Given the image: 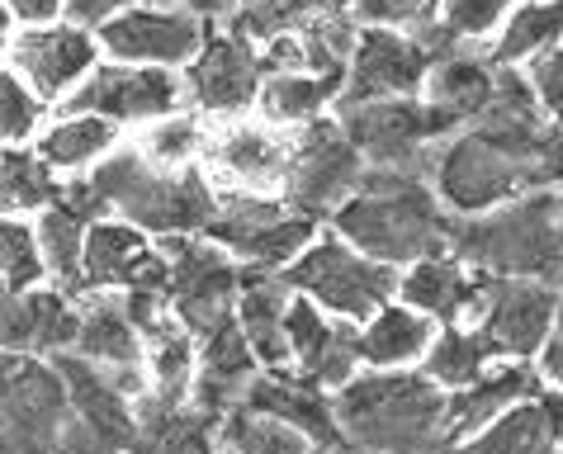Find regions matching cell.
I'll use <instances>...</instances> for the list:
<instances>
[{"label": "cell", "mask_w": 563, "mask_h": 454, "mask_svg": "<svg viewBox=\"0 0 563 454\" xmlns=\"http://www.w3.org/2000/svg\"><path fill=\"white\" fill-rule=\"evenodd\" d=\"M544 143H550V114L540 109L526 71L503 67L483 119L435 147L431 185L455 218L488 213L497 203L544 190L540 180Z\"/></svg>", "instance_id": "6da1fadb"}, {"label": "cell", "mask_w": 563, "mask_h": 454, "mask_svg": "<svg viewBox=\"0 0 563 454\" xmlns=\"http://www.w3.org/2000/svg\"><path fill=\"white\" fill-rule=\"evenodd\" d=\"M450 213L435 195L427 170H384L369 166L360 190L332 213V232H341L365 256L408 270L435 252H450Z\"/></svg>", "instance_id": "7a4b0ae2"}, {"label": "cell", "mask_w": 563, "mask_h": 454, "mask_svg": "<svg viewBox=\"0 0 563 454\" xmlns=\"http://www.w3.org/2000/svg\"><path fill=\"white\" fill-rule=\"evenodd\" d=\"M450 388L417 369H360L336 388L341 441L360 454H450Z\"/></svg>", "instance_id": "3957f363"}, {"label": "cell", "mask_w": 563, "mask_h": 454, "mask_svg": "<svg viewBox=\"0 0 563 454\" xmlns=\"http://www.w3.org/2000/svg\"><path fill=\"white\" fill-rule=\"evenodd\" d=\"M104 209L123 223L162 237H199L218 218V190L205 176V166H156L137 143H123L109 162L90 170Z\"/></svg>", "instance_id": "277c9868"}, {"label": "cell", "mask_w": 563, "mask_h": 454, "mask_svg": "<svg viewBox=\"0 0 563 454\" xmlns=\"http://www.w3.org/2000/svg\"><path fill=\"white\" fill-rule=\"evenodd\" d=\"M450 252L497 279L563 285V199L530 190L474 218H450Z\"/></svg>", "instance_id": "5b68a950"}, {"label": "cell", "mask_w": 563, "mask_h": 454, "mask_svg": "<svg viewBox=\"0 0 563 454\" xmlns=\"http://www.w3.org/2000/svg\"><path fill=\"white\" fill-rule=\"evenodd\" d=\"M285 285L294 294H303L312 299L322 312H332V318H346V322H369L374 312L384 303L398 299V275L394 265L365 256L360 246H351L341 232H318L294 265H285Z\"/></svg>", "instance_id": "8992f818"}, {"label": "cell", "mask_w": 563, "mask_h": 454, "mask_svg": "<svg viewBox=\"0 0 563 454\" xmlns=\"http://www.w3.org/2000/svg\"><path fill=\"white\" fill-rule=\"evenodd\" d=\"M205 176L218 195H279L285 199L289 166H294V129H279L271 119H228L209 129Z\"/></svg>", "instance_id": "52a82bcc"}, {"label": "cell", "mask_w": 563, "mask_h": 454, "mask_svg": "<svg viewBox=\"0 0 563 454\" xmlns=\"http://www.w3.org/2000/svg\"><path fill=\"white\" fill-rule=\"evenodd\" d=\"M322 232L318 218L289 209L279 195H218V218L209 237L228 246L242 265L256 270H285L299 261V252Z\"/></svg>", "instance_id": "ba28073f"}, {"label": "cell", "mask_w": 563, "mask_h": 454, "mask_svg": "<svg viewBox=\"0 0 563 454\" xmlns=\"http://www.w3.org/2000/svg\"><path fill=\"white\" fill-rule=\"evenodd\" d=\"M180 76H185V104L195 114H205L209 123L246 119L261 109V86H265L261 43L246 38L242 29H232L228 20L209 29L205 48Z\"/></svg>", "instance_id": "9c48e42d"}, {"label": "cell", "mask_w": 563, "mask_h": 454, "mask_svg": "<svg viewBox=\"0 0 563 454\" xmlns=\"http://www.w3.org/2000/svg\"><path fill=\"white\" fill-rule=\"evenodd\" d=\"M365 170H369L365 156L346 137L336 114L312 119L303 129H294V166H289L285 199L289 209L318 218V223H332V213L360 190Z\"/></svg>", "instance_id": "30bf717a"}, {"label": "cell", "mask_w": 563, "mask_h": 454, "mask_svg": "<svg viewBox=\"0 0 563 454\" xmlns=\"http://www.w3.org/2000/svg\"><path fill=\"white\" fill-rule=\"evenodd\" d=\"M166 256V303L170 312L190 326V332H209L228 312H238L242 289V261L218 246L209 232L199 237H162Z\"/></svg>", "instance_id": "8fae6325"}, {"label": "cell", "mask_w": 563, "mask_h": 454, "mask_svg": "<svg viewBox=\"0 0 563 454\" xmlns=\"http://www.w3.org/2000/svg\"><path fill=\"white\" fill-rule=\"evenodd\" d=\"M336 119L360 147V156H365V166H384V170H427L431 176V156L445 143V129L435 123L421 96L341 104Z\"/></svg>", "instance_id": "7c38bea8"}, {"label": "cell", "mask_w": 563, "mask_h": 454, "mask_svg": "<svg viewBox=\"0 0 563 454\" xmlns=\"http://www.w3.org/2000/svg\"><path fill=\"white\" fill-rule=\"evenodd\" d=\"M209 20L195 14L180 0H162V5H133L109 14L104 24H96L100 48L109 62H133V67H166L185 71L199 57L209 38Z\"/></svg>", "instance_id": "4fadbf2b"}, {"label": "cell", "mask_w": 563, "mask_h": 454, "mask_svg": "<svg viewBox=\"0 0 563 454\" xmlns=\"http://www.w3.org/2000/svg\"><path fill=\"white\" fill-rule=\"evenodd\" d=\"M435 62H441V53H435L431 43L417 34V29L360 24L351 67H346V90H341V104L421 96V86H427V76H431Z\"/></svg>", "instance_id": "5bb4252c"}, {"label": "cell", "mask_w": 563, "mask_h": 454, "mask_svg": "<svg viewBox=\"0 0 563 454\" xmlns=\"http://www.w3.org/2000/svg\"><path fill=\"white\" fill-rule=\"evenodd\" d=\"M100 62H104V48H100L96 29L71 20V14H62L53 24L20 29L10 43L5 67L20 71L48 104H67L76 90L90 81V71H96Z\"/></svg>", "instance_id": "9a60e30c"}, {"label": "cell", "mask_w": 563, "mask_h": 454, "mask_svg": "<svg viewBox=\"0 0 563 454\" xmlns=\"http://www.w3.org/2000/svg\"><path fill=\"white\" fill-rule=\"evenodd\" d=\"M71 109L104 114L119 129H147V123L180 114L185 104V76L166 67H133V62H100L90 81L67 100Z\"/></svg>", "instance_id": "2e32d148"}, {"label": "cell", "mask_w": 563, "mask_h": 454, "mask_svg": "<svg viewBox=\"0 0 563 454\" xmlns=\"http://www.w3.org/2000/svg\"><path fill=\"white\" fill-rule=\"evenodd\" d=\"M0 417L24 435L34 450L53 454L71 421L67 384L48 355L5 351L0 346Z\"/></svg>", "instance_id": "e0dca14e"}, {"label": "cell", "mask_w": 563, "mask_h": 454, "mask_svg": "<svg viewBox=\"0 0 563 454\" xmlns=\"http://www.w3.org/2000/svg\"><path fill=\"white\" fill-rule=\"evenodd\" d=\"M559 322V285L550 279H497L488 275L474 326L503 359H540Z\"/></svg>", "instance_id": "ac0fdd59"}, {"label": "cell", "mask_w": 563, "mask_h": 454, "mask_svg": "<svg viewBox=\"0 0 563 454\" xmlns=\"http://www.w3.org/2000/svg\"><path fill=\"white\" fill-rule=\"evenodd\" d=\"M81 294H166L162 242L114 213L100 218L86 237Z\"/></svg>", "instance_id": "d6986e66"}, {"label": "cell", "mask_w": 563, "mask_h": 454, "mask_svg": "<svg viewBox=\"0 0 563 454\" xmlns=\"http://www.w3.org/2000/svg\"><path fill=\"white\" fill-rule=\"evenodd\" d=\"M289 369L299 379L327 388H346L365 365H360V326L346 318H332L312 299L294 294L289 303Z\"/></svg>", "instance_id": "ffe728a7"}, {"label": "cell", "mask_w": 563, "mask_h": 454, "mask_svg": "<svg viewBox=\"0 0 563 454\" xmlns=\"http://www.w3.org/2000/svg\"><path fill=\"white\" fill-rule=\"evenodd\" d=\"M544 374L536 359H497V365H488L478 374L474 384L464 388H450V407H445V435L450 445L468 441L474 431H483L488 421L507 417L511 407H521L526 398L544 394Z\"/></svg>", "instance_id": "44dd1931"}, {"label": "cell", "mask_w": 563, "mask_h": 454, "mask_svg": "<svg viewBox=\"0 0 563 454\" xmlns=\"http://www.w3.org/2000/svg\"><path fill=\"white\" fill-rule=\"evenodd\" d=\"M53 365L67 384V402H71V417L90 427L104 441H114L133 454V435H137V398H129L123 388L114 384V374L96 359L76 355V351H62L53 355Z\"/></svg>", "instance_id": "7402d4cb"}, {"label": "cell", "mask_w": 563, "mask_h": 454, "mask_svg": "<svg viewBox=\"0 0 563 454\" xmlns=\"http://www.w3.org/2000/svg\"><path fill=\"white\" fill-rule=\"evenodd\" d=\"M195 341H199L195 402L205 407V412L223 417V412H232V407L246 398V388H252V379H256L265 365L256 359L252 341H246L238 312H228L223 322H213L209 332H199Z\"/></svg>", "instance_id": "603a6c76"}, {"label": "cell", "mask_w": 563, "mask_h": 454, "mask_svg": "<svg viewBox=\"0 0 563 454\" xmlns=\"http://www.w3.org/2000/svg\"><path fill=\"white\" fill-rule=\"evenodd\" d=\"M497 71L503 67H497L483 48L445 53L431 67L427 86H421V100H427L435 123L445 129V137H455L468 129V123L483 119V109L493 104V90H497Z\"/></svg>", "instance_id": "cb8c5ba5"}, {"label": "cell", "mask_w": 563, "mask_h": 454, "mask_svg": "<svg viewBox=\"0 0 563 454\" xmlns=\"http://www.w3.org/2000/svg\"><path fill=\"white\" fill-rule=\"evenodd\" d=\"M483 289H488V275L474 270L468 261H460L455 252H435V256L417 261L398 275V299L421 308L441 326L474 322V312L483 303Z\"/></svg>", "instance_id": "d4e9b609"}, {"label": "cell", "mask_w": 563, "mask_h": 454, "mask_svg": "<svg viewBox=\"0 0 563 454\" xmlns=\"http://www.w3.org/2000/svg\"><path fill=\"white\" fill-rule=\"evenodd\" d=\"M450 454H563V394L544 388V394L526 398L468 441L450 445Z\"/></svg>", "instance_id": "484cf974"}, {"label": "cell", "mask_w": 563, "mask_h": 454, "mask_svg": "<svg viewBox=\"0 0 563 454\" xmlns=\"http://www.w3.org/2000/svg\"><path fill=\"white\" fill-rule=\"evenodd\" d=\"M242 402L256 407V412H271L279 421H289V427H299L312 445H336L341 441L336 394L299 379L294 369H261Z\"/></svg>", "instance_id": "4316f807"}, {"label": "cell", "mask_w": 563, "mask_h": 454, "mask_svg": "<svg viewBox=\"0 0 563 454\" xmlns=\"http://www.w3.org/2000/svg\"><path fill=\"white\" fill-rule=\"evenodd\" d=\"M223 417L205 412L195 398H137V435L133 454H223L218 450Z\"/></svg>", "instance_id": "83f0119b"}, {"label": "cell", "mask_w": 563, "mask_h": 454, "mask_svg": "<svg viewBox=\"0 0 563 454\" xmlns=\"http://www.w3.org/2000/svg\"><path fill=\"white\" fill-rule=\"evenodd\" d=\"M289 303H294V289L285 285V275L242 265L238 322L265 369H289Z\"/></svg>", "instance_id": "f1b7e54d"}, {"label": "cell", "mask_w": 563, "mask_h": 454, "mask_svg": "<svg viewBox=\"0 0 563 454\" xmlns=\"http://www.w3.org/2000/svg\"><path fill=\"white\" fill-rule=\"evenodd\" d=\"M43 162H48L57 176H90L100 162H109L119 147H123V129L109 123L104 114H90V109H71L62 104V114H53L43 123L38 143Z\"/></svg>", "instance_id": "f546056e"}, {"label": "cell", "mask_w": 563, "mask_h": 454, "mask_svg": "<svg viewBox=\"0 0 563 454\" xmlns=\"http://www.w3.org/2000/svg\"><path fill=\"white\" fill-rule=\"evenodd\" d=\"M441 322L412 303H384L369 322H360V365L365 369H412L427 359Z\"/></svg>", "instance_id": "4dcf8cb0"}, {"label": "cell", "mask_w": 563, "mask_h": 454, "mask_svg": "<svg viewBox=\"0 0 563 454\" xmlns=\"http://www.w3.org/2000/svg\"><path fill=\"white\" fill-rule=\"evenodd\" d=\"M346 76H312V71H265L261 86V119L279 129H303L312 119H327V109L341 104Z\"/></svg>", "instance_id": "1f68e13d"}, {"label": "cell", "mask_w": 563, "mask_h": 454, "mask_svg": "<svg viewBox=\"0 0 563 454\" xmlns=\"http://www.w3.org/2000/svg\"><path fill=\"white\" fill-rule=\"evenodd\" d=\"M62 185L67 176H57L38 147H0V213L38 218L57 203Z\"/></svg>", "instance_id": "d6a6232c"}, {"label": "cell", "mask_w": 563, "mask_h": 454, "mask_svg": "<svg viewBox=\"0 0 563 454\" xmlns=\"http://www.w3.org/2000/svg\"><path fill=\"white\" fill-rule=\"evenodd\" d=\"M554 43H563V0H521L503 34L493 38L488 57L497 62V67H526L536 53L554 48Z\"/></svg>", "instance_id": "836d02e7"}, {"label": "cell", "mask_w": 563, "mask_h": 454, "mask_svg": "<svg viewBox=\"0 0 563 454\" xmlns=\"http://www.w3.org/2000/svg\"><path fill=\"white\" fill-rule=\"evenodd\" d=\"M497 359L503 355L493 351V341L483 336L474 322H450V326L435 332L427 359H421V374H431L441 388H464V384H474L488 365H497Z\"/></svg>", "instance_id": "e575fe53"}, {"label": "cell", "mask_w": 563, "mask_h": 454, "mask_svg": "<svg viewBox=\"0 0 563 454\" xmlns=\"http://www.w3.org/2000/svg\"><path fill=\"white\" fill-rule=\"evenodd\" d=\"M218 450H223V454H312L318 445H312L299 427H289V421H279L271 412H256V407L238 402L232 412H223V427H218Z\"/></svg>", "instance_id": "d590c367"}, {"label": "cell", "mask_w": 563, "mask_h": 454, "mask_svg": "<svg viewBox=\"0 0 563 454\" xmlns=\"http://www.w3.org/2000/svg\"><path fill=\"white\" fill-rule=\"evenodd\" d=\"M336 10H351V0H238L232 10V29H242L246 38H256L261 48L279 34H294L322 14H336Z\"/></svg>", "instance_id": "8d00e7d4"}, {"label": "cell", "mask_w": 563, "mask_h": 454, "mask_svg": "<svg viewBox=\"0 0 563 454\" xmlns=\"http://www.w3.org/2000/svg\"><path fill=\"white\" fill-rule=\"evenodd\" d=\"M156 166H170V170H185V166H199L205 156V143H209V119L195 114V109H180V114H166L137 129L133 137Z\"/></svg>", "instance_id": "74e56055"}, {"label": "cell", "mask_w": 563, "mask_h": 454, "mask_svg": "<svg viewBox=\"0 0 563 454\" xmlns=\"http://www.w3.org/2000/svg\"><path fill=\"white\" fill-rule=\"evenodd\" d=\"M516 5H521V0H441V10H435L431 24L445 34L450 48H483L488 53Z\"/></svg>", "instance_id": "f35d334b"}, {"label": "cell", "mask_w": 563, "mask_h": 454, "mask_svg": "<svg viewBox=\"0 0 563 454\" xmlns=\"http://www.w3.org/2000/svg\"><path fill=\"white\" fill-rule=\"evenodd\" d=\"M48 119L53 104L14 67H0V147H34Z\"/></svg>", "instance_id": "ab89813d"}, {"label": "cell", "mask_w": 563, "mask_h": 454, "mask_svg": "<svg viewBox=\"0 0 563 454\" xmlns=\"http://www.w3.org/2000/svg\"><path fill=\"white\" fill-rule=\"evenodd\" d=\"M0 279H5L10 289L48 285V265H43V252H38L34 218L0 213Z\"/></svg>", "instance_id": "60d3db41"}, {"label": "cell", "mask_w": 563, "mask_h": 454, "mask_svg": "<svg viewBox=\"0 0 563 454\" xmlns=\"http://www.w3.org/2000/svg\"><path fill=\"white\" fill-rule=\"evenodd\" d=\"M0 346L34 351V289H10L0 279Z\"/></svg>", "instance_id": "b9f144b4"}, {"label": "cell", "mask_w": 563, "mask_h": 454, "mask_svg": "<svg viewBox=\"0 0 563 454\" xmlns=\"http://www.w3.org/2000/svg\"><path fill=\"white\" fill-rule=\"evenodd\" d=\"M441 0H351V14L360 24H394V29H421L435 20Z\"/></svg>", "instance_id": "7bdbcfd3"}, {"label": "cell", "mask_w": 563, "mask_h": 454, "mask_svg": "<svg viewBox=\"0 0 563 454\" xmlns=\"http://www.w3.org/2000/svg\"><path fill=\"white\" fill-rule=\"evenodd\" d=\"M521 71H526L530 90H536L540 109L550 114V123H563V43H554V48L536 53Z\"/></svg>", "instance_id": "ee69618b"}, {"label": "cell", "mask_w": 563, "mask_h": 454, "mask_svg": "<svg viewBox=\"0 0 563 454\" xmlns=\"http://www.w3.org/2000/svg\"><path fill=\"white\" fill-rule=\"evenodd\" d=\"M133 5H162V0H67V14L71 20H81V24H104L109 14H119V10H133Z\"/></svg>", "instance_id": "f6af8a7d"}, {"label": "cell", "mask_w": 563, "mask_h": 454, "mask_svg": "<svg viewBox=\"0 0 563 454\" xmlns=\"http://www.w3.org/2000/svg\"><path fill=\"white\" fill-rule=\"evenodd\" d=\"M5 10L14 14V24L29 29V24H53L67 14V0H5Z\"/></svg>", "instance_id": "bcb514c9"}, {"label": "cell", "mask_w": 563, "mask_h": 454, "mask_svg": "<svg viewBox=\"0 0 563 454\" xmlns=\"http://www.w3.org/2000/svg\"><path fill=\"white\" fill-rule=\"evenodd\" d=\"M540 180H544V190H559V185H563V123H550V143H544Z\"/></svg>", "instance_id": "7dc6e473"}, {"label": "cell", "mask_w": 563, "mask_h": 454, "mask_svg": "<svg viewBox=\"0 0 563 454\" xmlns=\"http://www.w3.org/2000/svg\"><path fill=\"white\" fill-rule=\"evenodd\" d=\"M180 5H190L195 14H205L209 24H223V20H232V10H238V0H180Z\"/></svg>", "instance_id": "c3c4849f"}, {"label": "cell", "mask_w": 563, "mask_h": 454, "mask_svg": "<svg viewBox=\"0 0 563 454\" xmlns=\"http://www.w3.org/2000/svg\"><path fill=\"white\" fill-rule=\"evenodd\" d=\"M0 454H43V450H34V445H29L20 431L10 427L5 417H0Z\"/></svg>", "instance_id": "681fc988"}, {"label": "cell", "mask_w": 563, "mask_h": 454, "mask_svg": "<svg viewBox=\"0 0 563 454\" xmlns=\"http://www.w3.org/2000/svg\"><path fill=\"white\" fill-rule=\"evenodd\" d=\"M14 34H20V24H14V14L5 10V0H0V67L10 62V43H14Z\"/></svg>", "instance_id": "f907efd6"}, {"label": "cell", "mask_w": 563, "mask_h": 454, "mask_svg": "<svg viewBox=\"0 0 563 454\" xmlns=\"http://www.w3.org/2000/svg\"><path fill=\"white\" fill-rule=\"evenodd\" d=\"M312 454H360V450H355V445H346V441H336V445H318Z\"/></svg>", "instance_id": "816d5d0a"}, {"label": "cell", "mask_w": 563, "mask_h": 454, "mask_svg": "<svg viewBox=\"0 0 563 454\" xmlns=\"http://www.w3.org/2000/svg\"><path fill=\"white\" fill-rule=\"evenodd\" d=\"M559 199H563V190H559Z\"/></svg>", "instance_id": "f5cc1de1"}]
</instances>
